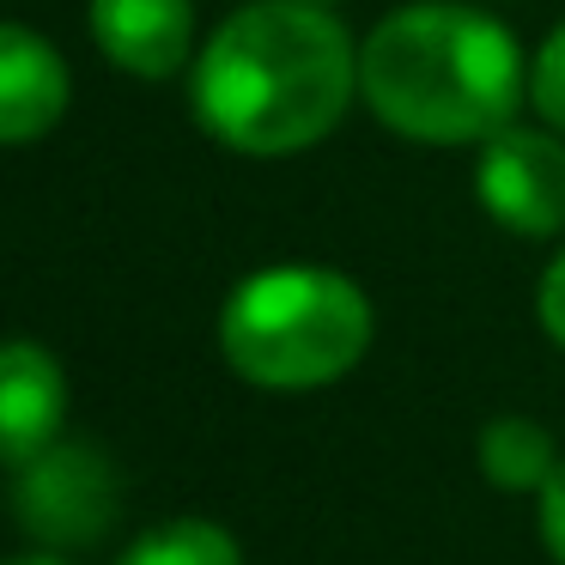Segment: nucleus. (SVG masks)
Returning <instances> with one entry per match:
<instances>
[{
    "mask_svg": "<svg viewBox=\"0 0 565 565\" xmlns=\"http://www.w3.org/2000/svg\"><path fill=\"white\" fill-rule=\"evenodd\" d=\"M359 50L317 0H249L195 55V122L244 159H292L341 128Z\"/></svg>",
    "mask_w": 565,
    "mask_h": 565,
    "instance_id": "1",
    "label": "nucleus"
},
{
    "mask_svg": "<svg viewBox=\"0 0 565 565\" xmlns=\"http://www.w3.org/2000/svg\"><path fill=\"white\" fill-rule=\"evenodd\" d=\"M529 92L511 25L456 0H414L359 43V98L419 147H487Z\"/></svg>",
    "mask_w": 565,
    "mask_h": 565,
    "instance_id": "2",
    "label": "nucleus"
},
{
    "mask_svg": "<svg viewBox=\"0 0 565 565\" xmlns=\"http://www.w3.org/2000/svg\"><path fill=\"white\" fill-rule=\"evenodd\" d=\"M371 347V298L341 268H256L220 305V353L256 390L341 383Z\"/></svg>",
    "mask_w": 565,
    "mask_h": 565,
    "instance_id": "3",
    "label": "nucleus"
},
{
    "mask_svg": "<svg viewBox=\"0 0 565 565\" xmlns=\"http://www.w3.org/2000/svg\"><path fill=\"white\" fill-rule=\"evenodd\" d=\"M475 195L492 225L516 237L565 232V140L547 128H504L480 147Z\"/></svg>",
    "mask_w": 565,
    "mask_h": 565,
    "instance_id": "4",
    "label": "nucleus"
},
{
    "mask_svg": "<svg viewBox=\"0 0 565 565\" xmlns=\"http://www.w3.org/2000/svg\"><path fill=\"white\" fill-rule=\"evenodd\" d=\"M13 511L43 541H98L116 516V475L92 444H50L38 462L13 468Z\"/></svg>",
    "mask_w": 565,
    "mask_h": 565,
    "instance_id": "5",
    "label": "nucleus"
},
{
    "mask_svg": "<svg viewBox=\"0 0 565 565\" xmlns=\"http://www.w3.org/2000/svg\"><path fill=\"white\" fill-rule=\"evenodd\" d=\"M67 371L38 341H0V462L25 468L62 444Z\"/></svg>",
    "mask_w": 565,
    "mask_h": 565,
    "instance_id": "6",
    "label": "nucleus"
},
{
    "mask_svg": "<svg viewBox=\"0 0 565 565\" xmlns=\"http://www.w3.org/2000/svg\"><path fill=\"white\" fill-rule=\"evenodd\" d=\"M74 104V74L43 31L0 19V147L43 140Z\"/></svg>",
    "mask_w": 565,
    "mask_h": 565,
    "instance_id": "7",
    "label": "nucleus"
},
{
    "mask_svg": "<svg viewBox=\"0 0 565 565\" xmlns=\"http://www.w3.org/2000/svg\"><path fill=\"white\" fill-rule=\"evenodd\" d=\"M86 19L98 55L135 79H171L195 55V7L189 0H92Z\"/></svg>",
    "mask_w": 565,
    "mask_h": 565,
    "instance_id": "8",
    "label": "nucleus"
},
{
    "mask_svg": "<svg viewBox=\"0 0 565 565\" xmlns=\"http://www.w3.org/2000/svg\"><path fill=\"white\" fill-rule=\"evenodd\" d=\"M565 456L553 450V431L529 414H499L480 431V475L499 492H541Z\"/></svg>",
    "mask_w": 565,
    "mask_h": 565,
    "instance_id": "9",
    "label": "nucleus"
},
{
    "mask_svg": "<svg viewBox=\"0 0 565 565\" xmlns=\"http://www.w3.org/2000/svg\"><path fill=\"white\" fill-rule=\"evenodd\" d=\"M116 565H244V547L232 529L207 523V516H177V523L135 535Z\"/></svg>",
    "mask_w": 565,
    "mask_h": 565,
    "instance_id": "10",
    "label": "nucleus"
},
{
    "mask_svg": "<svg viewBox=\"0 0 565 565\" xmlns=\"http://www.w3.org/2000/svg\"><path fill=\"white\" fill-rule=\"evenodd\" d=\"M529 104L541 110V122L553 135H565V25H553L535 62H529Z\"/></svg>",
    "mask_w": 565,
    "mask_h": 565,
    "instance_id": "11",
    "label": "nucleus"
},
{
    "mask_svg": "<svg viewBox=\"0 0 565 565\" xmlns=\"http://www.w3.org/2000/svg\"><path fill=\"white\" fill-rule=\"evenodd\" d=\"M535 322L547 329L553 347H565V249L541 268V286H535Z\"/></svg>",
    "mask_w": 565,
    "mask_h": 565,
    "instance_id": "12",
    "label": "nucleus"
},
{
    "mask_svg": "<svg viewBox=\"0 0 565 565\" xmlns=\"http://www.w3.org/2000/svg\"><path fill=\"white\" fill-rule=\"evenodd\" d=\"M535 499H541V504H535V529H541V547H547L553 559L565 565V462L553 468V480H547V487L535 492Z\"/></svg>",
    "mask_w": 565,
    "mask_h": 565,
    "instance_id": "13",
    "label": "nucleus"
},
{
    "mask_svg": "<svg viewBox=\"0 0 565 565\" xmlns=\"http://www.w3.org/2000/svg\"><path fill=\"white\" fill-rule=\"evenodd\" d=\"M0 565H67V559H55V553H25V559H0Z\"/></svg>",
    "mask_w": 565,
    "mask_h": 565,
    "instance_id": "14",
    "label": "nucleus"
},
{
    "mask_svg": "<svg viewBox=\"0 0 565 565\" xmlns=\"http://www.w3.org/2000/svg\"><path fill=\"white\" fill-rule=\"evenodd\" d=\"M317 7H329V0H317Z\"/></svg>",
    "mask_w": 565,
    "mask_h": 565,
    "instance_id": "15",
    "label": "nucleus"
}]
</instances>
